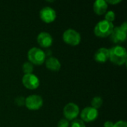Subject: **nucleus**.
Returning <instances> with one entry per match:
<instances>
[{
  "label": "nucleus",
  "instance_id": "423d86ee",
  "mask_svg": "<svg viewBox=\"0 0 127 127\" xmlns=\"http://www.w3.org/2000/svg\"><path fill=\"white\" fill-rule=\"evenodd\" d=\"M63 114L67 121H73L76 119L80 114L79 106L74 103H69L65 106Z\"/></svg>",
  "mask_w": 127,
  "mask_h": 127
},
{
  "label": "nucleus",
  "instance_id": "f3484780",
  "mask_svg": "<svg viewBox=\"0 0 127 127\" xmlns=\"http://www.w3.org/2000/svg\"><path fill=\"white\" fill-rule=\"evenodd\" d=\"M115 19V13L114 11L109 10L108 12H106V13L105 15V20L112 22Z\"/></svg>",
  "mask_w": 127,
  "mask_h": 127
},
{
  "label": "nucleus",
  "instance_id": "4be33fe9",
  "mask_svg": "<svg viewBox=\"0 0 127 127\" xmlns=\"http://www.w3.org/2000/svg\"><path fill=\"white\" fill-rule=\"evenodd\" d=\"M106 3L108 4H118L121 1V0H109V1H106Z\"/></svg>",
  "mask_w": 127,
  "mask_h": 127
},
{
  "label": "nucleus",
  "instance_id": "b1692460",
  "mask_svg": "<svg viewBox=\"0 0 127 127\" xmlns=\"http://www.w3.org/2000/svg\"><path fill=\"white\" fill-rule=\"evenodd\" d=\"M114 124L112 121H106L104 124V127H113Z\"/></svg>",
  "mask_w": 127,
  "mask_h": 127
},
{
  "label": "nucleus",
  "instance_id": "f257e3e1",
  "mask_svg": "<svg viewBox=\"0 0 127 127\" xmlns=\"http://www.w3.org/2000/svg\"><path fill=\"white\" fill-rule=\"evenodd\" d=\"M109 50V60L118 65H122L127 62V53L126 49L120 45L114 46Z\"/></svg>",
  "mask_w": 127,
  "mask_h": 127
},
{
  "label": "nucleus",
  "instance_id": "412c9836",
  "mask_svg": "<svg viewBox=\"0 0 127 127\" xmlns=\"http://www.w3.org/2000/svg\"><path fill=\"white\" fill-rule=\"evenodd\" d=\"M113 127H127V124L126 121H118L117 123L114 124Z\"/></svg>",
  "mask_w": 127,
  "mask_h": 127
},
{
  "label": "nucleus",
  "instance_id": "a211bd4d",
  "mask_svg": "<svg viewBox=\"0 0 127 127\" xmlns=\"http://www.w3.org/2000/svg\"><path fill=\"white\" fill-rule=\"evenodd\" d=\"M71 127H86V125L82 120L74 119L71 123Z\"/></svg>",
  "mask_w": 127,
  "mask_h": 127
},
{
  "label": "nucleus",
  "instance_id": "6ab92c4d",
  "mask_svg": "<svg viewBox=\"0 0 127 127\" xmlns=\"http://www.w3.org/2000/svg\"><path fill=\"white\" fill-rule=\"evenodd\" d=\"M15 103L18 106H22L25 105V98L22 97V96H19V97H17L15 100H14Z\"/></svg>",
  "mask_w": 127,
  "mask_h": 127
},
{
  "label": "nucleus",
  "instance_id": "4468645a",
  "mask_svg": "<svg viewBox=\"0 0 127 127\" xmlns=\"http://www.w3.org/2000/svg\"><path fill=\"white\" fill-rule=\"evenodd\" d=\"M94 11L96 14L100 16L104 14L108 8V4L104 0H97L95 1L93 5Z\"/></svg>",
  "mask_w": 127,
  "mask_h": 127
},
{
  "label": "nucleus",
  "instance_id": "aec40b11",
  "mask_svg": "<svg viewBox=\"0 0 127 127\" xmlns=\"http://www.w3.org/2000/svg\"><path fill=\"white\" fill-rule=\"evenodd\" d=\"M69 123L68 121H67L65 118H62L60 120V121L57 124V127H68Z\"/></svg>",
  "mask_w": 127,
  "mask_h": 127
},
{
  "label": "nucleus",
  "instance_id": "9b49d317",
  "mask_svg": "<svg viewBox=\"0 0 127 127\" xmlns=\"http://www.w3.org/2000/svg\"><path fill=\"white\" fill-rule=\"evenodd\" d=\"M111 39L115 43H120L126 41L127 39V32L122 31L120 27L114 28L112 33L110 34Z\"/></svg>",
  "mask_w": 127,
  "mask_h": 127
},
{
  "label": "nucleus",
  "instance_id": "39448f33",
  "mask_svg": "<svg viewBox=\"0 0 127 127\" xmlns=\"http://www.w3.org/2000/svg\"><path fill=\"white\" fill-rule=\"evenodd\" d=\"M25 105L29 110H38L43 105L42 98L37 95H32L26 97Z\"/></svg>",
  "mask_w": 127,
  "mask_h": 127
},
{
  "label": "nucleus",
  "instance_id": "7ed1b4c3",
  "mask_svg": "<svg viewBox=\"0 0 127 127\" xmlns=\"http://www.w3.org/2000/svg\"><path fill=\"white\" fill-rule=\"evenodd\" d=\"M28 58L29 62L33 65H40L45 61L46 55L45 53L40 48L33 47L31 48L28 52Z\"/></svg>",
  "mask_w": 127,
  "mask_h": 127
},
{
  "label": "nucleus",
  "instance_id": "1a4fd4ad",
  "mask_svg": "<svg viewBox=\"0 0 127 127\" xmlns=\"http://www.w3.org/2000/svg\"><path fill=\"white\" fill-rule=\"evenodd\" d=\"M40 19L45 23H51L53 22L57 18L56 11L50 7H43L39 12Z\"/></svg>",
  "mask_w": 127,
  "mask_h": 127
},
{
  "label": "nucleus",
  "instance_id": "0eeeda50",
  "mask_svg": "<svg viewBox=\"0 0 127 127\" xmlns=\"http://www.w3.org/2000/svg\"><path fill=\"white\" fill-rule=\"evenodd\" d=\"M22 83L26 89L34 90L39 87V80L33 74H25L22 77Z\"/></svg>",
  "mask_w": 127,
  "mask_h": 127
},
{
  "label": "nucleus",
  "instance_id": "5701e85b",
  "mask_svg": "<svg viewBox=\"0 0 127 127\" xmlns=\"http://www.w3.org/2000/svg\"><path fill=\"white\" fill-rule=\"evenodd\" d=\"M120 28L122 30V31H124V32H127V22H124L121 26H120Z\"/></svg>",
  "mask_w": 127,
  "mask_h": 127
},
{
  "label": "nucleus",
  "instance_id": "2eb2a0df",
  "mask_svg": "<svg viewBox=\"0 0 127 127\" xmlns=\"http://www.w3.org/2000/svg\"><path fill=\"white\" fill-rule=\"evenodd\" d=\"M22 71L25 73V74H32L33 71V65L30 62H26L22 65Z\"/></svg>",
  "mask_w": 127,
  "mask_h": 127
},
{
  "label": "nucleus",
  "instance_id": "ddd939ff",
  "mask_svg": "<svg viewBox=\"0 0 127 127\" xmlns=\"http://www.w3.org/2000/svg\"><path fill=\"white\" fill-rule=\"evenodd\" d=\"M45 65L47 68L52 71H59L61 68V63L56 57H48L45 59Z\"/></svg>",
  "mask_w": 127,
  "mask_h": 127
},
{
  "label": "nucleus",
  "instance_id": "6e6552de",
  "mask_svg": "<svg viewBox=\"0 0 127 127\" xmlns=\"http://www.w3.org/2000/svg\"><path fill=\"white\" fill-rule=\"evenodd\" d=\"M98 117V111L97 109L92 107L88 106L83 109L80 113L81 120L84 122H92L95 121Z\"/></svg>",
  "mask_w": 127,
  "mask_h": 127
},
{
  "label": "nucleus",
  "instance_id": "dca6fc26",
  "mask_svg": "<svg viewBox=\"0 0 127 127\" xmlns=\"http://www.w3.org/2000/svg\"><path fill=\"white\" fill-rule=\"evenodd\" d=\"M92 107L97 109L101 107V106L103 105V100L100 97H95L92 100Z\"/></svg>",
  "mask_w": 127,
  "mask_h": 127
},
{
  "label": "nucleus",
  "instance_id": "f8f14e48",
  "mask_svg": "<svg viewBox=\"0 0 127 127\" xmlns=\"http://www.w3.org/2000/svg\"><path fill=\"white\" fill-rule=\"evenodd\" d=\"M109 59V50L106 48H99L95 54V60L97 63H106Z\"/></svg>",
  "mask_w": 127,
  "mask_h": 127
},
{
  "label": "nucleus",
  "instance_id": "9d476101",
  "mask_svg": "<svg viewBox=\"0 0 127 127\" xmlns=\"http://www.w3.org/2000/svg\"><path fill=\"white\" fill-rule=\"evenodd\" d=\"M37 42L42 48H49L53 43V38L51 35L47 32H41L37 36Z\"/></svg>",
  "mask_w": 127,
  "mask_h": 127
},
{
  "label": "nucleus",
  "instance_id": "20e7f679",
  "mask_svg": "<svg viewBox=\"0 0 127 127\" xmlns=\"http://www.w3.org/2000/svg\"><path fill=\"white\" fill-rule=\"evenodd\" d=\"M63 39L66 44L72 46H76L80 43L81 36L80 33H78L77 31L69 28L63 33Z\"/></svg>",
  "mask_w": 127,
  "mask_h": 127
},
{
  "label": "nucleus",
  "instance_id": "f03ea898",
  "mask_svg": "<svg viewBox=\"0 0 127 127\" xmlns=\"http://www.w3.org/2000/svg\"><path fill=\"white\" fill-rule=\"evenodd\" d=\"M114 25L112 22H108L106 20H101L96 25L95 28V33L97 36L105 38L112 33L113 29H114Z\"/></svg>",
  "mask_w": 127,
  "mask_h": 127
}]
</instances>
